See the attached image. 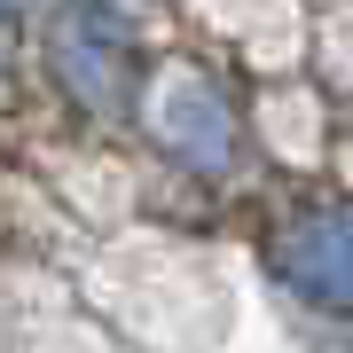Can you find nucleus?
Segmentation results:
<instances>
[{
  "label": "nucleus",
  "mask_w": 353,
  "mask_h": 353,
  "mask_svg": "<svg viewBox=\"0 0 353 353\" xmlns=\"http://www.w3.org/2000/svg\"><path fill=\"white\" fill-rule=\"evenodd\" d=\"M267 267L299 306H314L330 322H353V204L345 196H306L299 212H283Z\"/></svg>",
  "instance_id": "f257e3e1"
},
{
  "label": "nucleus",
  "mask_w": 353,
  "mask_h": 353,
  "mask_svg": "<svg viewBox=\"0 0 353 353\" xmlns=\"http://www.w3.org/2000/svg\"><path fill=\"white\" fill-rule=\"evenodd\" d=\"M48 71H55V87H63L79 110H94V118H110L118 102H126V87H134V39H126L110 0H63V8H55Z\"/></svg>",
  "instance_id": "f03ea898"
},
{
  "label": "nucleus",
  "mask_w": 353,
  "mask_h": 353,
  "mask_svg": "<svg viewBox=\"0 0 353 353\" xmlns=\"http://www.w3.org/2000/svg\"><path fill=\"white\" fill-rule=\"evenodd\" d=\"M150 134L157 150L173 165H189V173L220 181L228 165H236V110H228V94L212 87L204 71H165V87L150 94Z\"/></svg>",
  "instance_id": "7ed1b4c3"
},
{
  "label": "nucleus",
  "mask_w": 353,
  "mask_h": 353,
  "mask_svg": "<svg viewBox=\"0 0 353 353\" xmlns=\"http://www.w3.org/2000/svg\"><path fill=\"white\" fill-rule=\"evenodd\" d=\"M0 8H16V0H0Z\"/></svg>",
  "instance_id": "20e7f679"
}]
</instances>
